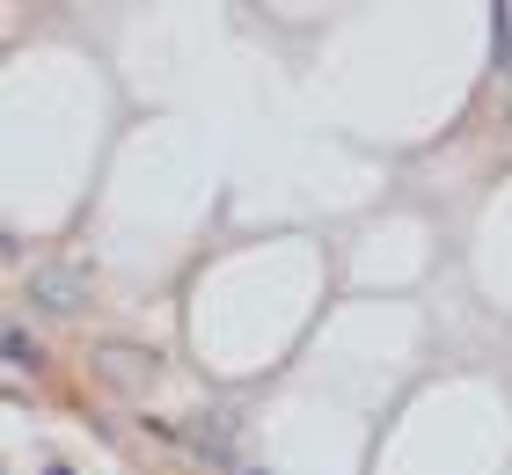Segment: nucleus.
<instances>
[{"label":"nucleus","instance_id":"f257e3e1","mask_svg":"<svg viewBox=\"0 0 512 475\" xmlns=\"http://www.w3.org/2000/svg\"><path fill=\"white\" fill-rule=\"evenodd\" d=\"M30 300L44 307V315H81L88 307V271L74 264V256H52V264L30 271Z\"/></svg>","mask_w":512,"mask_h":475},{"label":"nucleus","instance_id":"f03ea898","mask_svg":"<svg viewBox=\"0 0 512 475\" xmlns=\"http://www.w3.org/2000/svg\"><path fill=\"white\" fill-rule=\"evenodd\" d=\"M52 475H66V468H52Z\"/></svg>","mask_w":512,"mask_h":475}]
</instances>
